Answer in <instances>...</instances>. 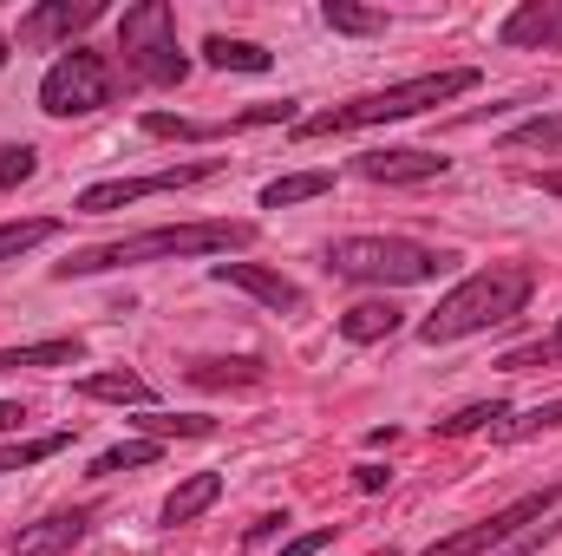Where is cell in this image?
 <instances>
[{
  "instance_id": "cell-1",
  "label": "cell",
  "mask_w": 562,
  "mask_h": 556,
  "mask_svg": "<svg viewBox=\"0 0 562 556\" xmlns=\"http://www.w3.org/2000/svg\"><path fill=\"white\" fill-rule=\"evenodd\" d=\"M256 243V223L243 216H216V223H164V230H144V236H119V243H99V249H79L72 263H59V281L72 276H105V269H138V263H177V256H236Z\"/></svg>"
},
{
  "instance_id": "cell-2",
  "label": "cell",
  "mask_w": 562,
  "mask_h": 556,
  "mask_svg": "<svg viewBox=\"0 0 562 556\" xmlns=\"http://www.w3.org/2000/svg\"><path fill=\"white\" fill-rule=\"evenodd\" d=\"M484 73L477 66H438V73H419V79H400L386 92H367V99H347V105H327L314 119H294V138H334V132H367V125H400V119H419V112H438L464 92H477Z\"/></svg>"
},
{
  "instance_id": "cell-3",
  "label": "cell",
  "mask_w": 562,
  "mask_h": 556,
  "mask_svg": "<svg viewBox=\"0 0 562 556\" xmlns=\"http://www.w3.org/2000/svg\"><path fill=\"white\" fill-rule=\"evenodd\" d=\"M537 294V269L530 263H491L477 276H464L431 314L419 321V341L425 347H451V341H471L484 327H504L530 308Z\"/></svg>"
},
{
  "instance_id": "cell-4",
  "label": "cell",
  "mask_w": 562,
  "mask_h": 556,
  "mask_svg": "<svg viewBox=\"0 0 562 556\" xmlns=\"http://www.w3.org/2000/svg\"><path fill=\"white\" fill-rule=\"evenodd\" d=\"M458 256L451 249H431L413 236H334L321 249V269L334 281H367V288H419L438 281Z\"/></svg>"
},
{
  "instance_id": "cell-5",
  "label": "cell",
  "mask_w": 562,
  "mask_h": 556,
  "mask_svg": "<svg viewBox=\"0 0 562 556\" xmlns=\"http://www.w3.org/2000/svg\"><path fill=\"white\" fill-rule=\"evenodd\" d=\"M119 53H125V79L132 86H183L190 79V53L177 46V13L170 0H138L119 20Z\"/></svg>"
},
{
  "instance_id": "cell-6",
  "label": "cell",
  "mask_w": 562,
  "mask_h": 556,
  "mask_svg": "<svg viewBox=\"0 0 562 556\" xmlns=\"http://www.w3.org/2000/svg\"><path fill=\"white\" fill-rule=\"evenodd\" d=\"M112 99H119V66L92 46L59 53L40 79V112L46 119H86V112H105Z\"/></svg>"
},
{
  "instance_id": "cell-7",
  "label": "cell",
  "mask_w": 562,
  "mask_h": 556,
  "mask_svg": "<svg viewBox=\"0 0 562 556\" xmlns=\"http://www.w3.org/2000/svg\"><path fill=\"white\" fill-rule=\"evenodd\" d=\"M562 504V485H543V491H524V498H510L504 511H491L484 524H471V531H451V537H438L431 551L419 556H484V551H504V544H517L524 531H537V524H550Z\"/></svg>"
},
{
  "instance_id": "cell-8",
  "label": "cell",
  "mask_w": 562,
  "mask_h": 556,
  "mask_svg": "<svg viewBox=\"0 0 562 556\" xmlns=\"http://www.w3.org/2000/svg\"><path fill=\"white\" fill-rule=\"evenodd\" d=\"M223 170V157H190V164H170V170H150V177H105V184H86L72 197L79 216H112L125 203H144V197H164V190H190V184H210Z\"/></svg>"
},
{
  "instance_id": "cell-9",
  "label": "cell",
  "mask_w": 562,
  "mask_h": 556,
  "mask_svg": "<svg viewBox=\"0 0 562 556\" xmlns=\"http://www.w3.org/2000/svg\"><path fill=\"white\" fill-rule=\"evenodd\" d=\"M150 138H183V144H203V138H229V132H256V125H294V99H276V105H249L236 119H170V112H144L138 119Z\"/></svg>"
},
{
  "instance_id": "cell-10",
  "label": "cell",
  "mask_w": 562,
  "mask_h": 556,
  "mask_svg": "<svg viewBox=\"0 0 562 556\" xmlns=\"http://www.w3.org/2000/svg\"><path fill=\"white\" fill-rule=\"evenodd\" d=\"M99 13H105L99 0H46V7H33V13H20V46H66V53H72V40H79Z\"/></svg>"
},
{
  "instance_id": "cell-11",
  "label": "cell",
  "mask_w": 562,
  "mask_h": 556,
  "mask_svg": "<svg viewBox=\"0 0 562 556\" xmlns=\"http://www.w3.org/2000/svg\"><path fill=\"white\" fill-rule=\"evenodd\" d=\"M92 524H99V511H92V504H72V511H53V518H40V524H20V537H13L7 551L13 556H66L92 537Z\"/></svg>"
},
{
  "instance_id": "cell-12",
  "label": "cell",
  "mask_w": 562,
  "mask_h": 556,
  "mask_svg": "<svg viewBox=\"0 0 562 556\" xmlns=\"http://www.w3.org/2000/svg\"><path fill=\"white\" fill-rule=\"evenodd\" d=\"M451 170V157H438V151H406V144H386V151H360L353 157V177H367V184H431V177H445Z\"/></svg>"
},
{
  "instance_id": "cell-13",
  "label": "cell",
  "mask_w": 562,
  "mask_h": 556,
  "mask_svg": "<svg viewBox=\"0 0 562 556\" xmlns=\"http://www.w3.org/2000/svg\"><path fill=\"white\" fill-rule=\"evenodd\" d=\"M210 281L243 288V294H256V301H262V308H276V314H301V308H307L301 281L276 276V269H262V263H210Z\"/></svg>"
},
{
  "instance_id": "cell-14",
  "label": "cell",
  "mask_w": 562,
  "mask_h": 556,
  "mask_svg": "<svg viewBox=\"0 0 562 556\" xmlns=\"http://www.w3.org/2000/svg\"><path fill=\"white\" fill-rule=\"evenodd\" d=\"M504 46H530V53H550L562 46V0H524L504 26H497Z\"/></svg>"
},
{
  "instance_id": "cell-15",
  "label": "cell",
  "mask_w": 562,
  "mask_h": 556,
  "mask_svg": "<svg viewBox=\"0 0 562 556\" xmlns=\"http://www.w3.org/2000/svg\"><path fill=\"white\" fill-rule=\"evenodd\" d=\"M216 498H223V478H216V471H190V478L164 498V524H170V531H177V524H196Z\"/></svg>"
},
{
  "instance_id": "cell-16",
  "label": "cell",
  "mask_w": 562,
  "mask_h": 556,
  "mask_svg": "<svg viewBox=\"0 0 562 556\" xmlns=\"http://www.w3.org/2000/svg\"><path fill=\"white\" fill-rule=\"evenodd\" d=\"M79 360H86V341L79 334L33 341V347H0V374H13V367H79Z\"/></svg>"
},
{
  "instance_id": "cell-17",
  "label": "cell",
  "mask_w": 562,
  "mask_h": 556,
  "mask_svg": "<svg viewBox=\"0 0 562 556\" xmlns=\"http://www.w3.org/2000/svg\"><path fill=\"white\" fill-rule=\"evenodd\" d=\"M203 59H210L216 73H269V66H276L269 46H256V40H229V33H210V40H203Z\"/></svg>"
},
{
  "instance_id": "cell-18",
  "label": "cell",
  "mask_w": 562,
  "mask_h": 556,
  "mask_svg": "<svg viewBox=\"0 0 562 556\" xmlns=\"http://www.w3.org/2000/svg\"><path fill=\"white\" fill-rule=\"evenodd\" d=\"M400 308L393 301H360V308H347L340 314V334L353 341V347H373V341H386V334H400Z\"/></svg>"
},
{
  "instance_id": "cell-19",
  "label": "cell",
  "mask_w": 562,
  "mask_h": 556,
  "mask_svg": "<svg viewBox=\"0 0 562 556\" xmlns=\"http://www.w3.org/2000/svg\"><path fill=\"white\" fill-rule=\"evenodd\" d=\"M79 393H86V400H105V407H150V400H157L150 380H144V374H125V367H119V374H86Z\"/></svg>"
},
{
  "instance_id": "cell-20",
  "label": "cell",
  "mask_w": 562,
  "mask_h": 556,
  "mask_svg": "<svg viewBox=\"0 0 562 556\" xmlns=\"http://www.w3.org/2000/svg\"><path fill=\"white\" fill-rule=\"evenodd\" d=\"M183 380L203 387V393H216V387H262L269 367L262 360H196V367H183Z\"/></svg>"
},
{
  "instance_id": "cell-21",
  "label": "cell",
  "mask_w": 562,
  "mask_h": 556,
  "mask_svg": "<svg viewBox=\"0 0 562 556\" xmlns=\"http://www.w3.org/2000/svg\"><path fill=\"white\" fill-rule=\"evenodd\" d=\"M327 190H334V170H288L276 184H262V210H288V203H307Z\"/></svg>"
},
{
  "instance_id": "cell-22",
  "label": "cell",
  "mask_w": 562,
  "mask_h": 556,
  "mask_svg": "<svg viewBox=\"0 0 562 556\" xmlns=\"http://www.w3.org/2000/svg\"><path fill=\"white\" fill-rule=\"evenodd\" d=\"M66 223L59 216H20V223H0V263H20L26 249H40V243H53Z\"/></svg>"
},
{
  "instance_id": "cell-23",
  "label": "cell",
  "mask_w": 562,
  "mask_h": 556,
  "mask_svg": "<svg viewBox=\"0 0 562 556\" xmlns=\"http://www.w3.org/2000/svg\"><path fill=\"white\" fill-rule=\"evenodd\" d=\"M157 458H164L157 438H125V445H112V452L92 458V478H119V471H138V465H157Z\"/></svg>"
},
{
  "instance_id": "cell-24",
  "label": "cell",
  "mask_w": 562,
  "mask_h": 556,
  "mask_svg": "<svg viewBox=\"0 0 562 556\" xmlns=\"http://www.w3.org/2000/svg\"><path fill=\"white\" fill-rule=\"evenodd\" d=\"M562 425V400H537L530 413H517V419H497L491 425V438H504V445H517V438H537V432H557Z\"/></svg>"
},
{
  "instance_id": "cell-25",
  "label": "cell",
  "mask_w": 562,
  "mask_h": 556,
  "mask_svg": "<svg viewBox=\"0 0 562 556\" xmlns=\"http://www.w3.org/2000/svg\"><path fill=\"white\" fill-rule=\"evenodd\" d=\"M321 20H327L334 33H353V40L386 33V13H380V7H353V0H327V7H321Z\"/></svg>"
},
{
  "instance_id": "cell-26",
  "label": "cell",
  "mask_w": 562,
  "mask_h": 556,
  "mask_svg": "<svg viewBox=\"0 0 562 556\" xmlns=\"http://www.w3.org/2000/svg\"><path fill=\"white\" fill-rule=\"evenodd\" d=\"M72 445V432H46V438H20V445H0V471H26V465H46Z\"/></svg>"
},
{
  "instance_id": "cell-27",
  "label": "cell",
  "mask_w": 562,
  "mask_h": 556,
  "mask_svg": "<svg viewBox=\"0 0 562 556\" xmlns=\"http://www.w3.org/2000/svg\"><path fill=\"white\" fill-rule=\"evenodd\" d=\"M504 144H510V151H562V112H537V119L510 125Z\"/></svg>"
},
{
  "instance_id": "cell-28",
  "label": "cell",
  "mask_w": 562,
  "mask_h": 556,
  "mask_svg": "<svg viewBox=\"0 0 562 556\" xmlns=\"http://www.w3.org/2000/svg\"><path fill=\"white\" fill-rule=\"evenodd\" d=\"M132 425H138L144 438H157V445H164V438H210V432H216V419H203V413H183V419L144 413V419H132Z\"/></svg>"
},
{
  "instance_id": "cell-29",
  "label": "cell",
  "mask_w": 562,
  "mask_h": 556,
  "mask_svg": "<svg viewBox=\"0 0 562 556\" xmlns=\"http://www.w3.org/2000/svg\"><path fill=\"white\" fill-rule=\"evenodd\" d=\"M497 419H510V400H477V407H464V413L438 419V438H464V432H491Z\"/></svg>"
},
{
  "instance_id": "cell-30",
  "label": "cell",
  "mask_w": 562,
  "mask_h": 556,
  "mask_svg": "<svg viewBox=\"0 0 562 556\" xmlns=\"http://www.w3.org/2000/svg\"><path fill=\"white\" fill-rule=\"evenodd\" d=\"M557 360H562V321H557V334H543V341H530V347L504 354L497 367H504V374H530V367H557Z\"/></svg>"
},
{
  "instance_id": "cell-31",
  "label": "cell",
  "mask_w": 562,
  "mask_h": 556,
  "mask_svg": "<svg viewBox=\"0 0 562 556\" xmlns=\"http://www.w3.org/2000/svg\"><path fill=\"white\" fill-rule=\"evenodd\" d=\"M33 170H40V151H33V144H0V197L20 190Z\"/></svg>"
},
{
  "instance_id": "cell-32",
  "label": "cell",
  "mask_w": 562,
  "mask_h": 556,
  "mask_svg": "<svg viewBox=\"0 0 562 556\" xmlns=\"http://www.w3.org/2000/svg\"><path fill=\"white\" fill-rule=\"evenodd\" d=\"M334 537H340V524H321V531H307V537H288V544H281V556H321Z\"/></svg>"
},
{
  "instance_id": "cell-33",
  "label": "cell",
  "mask_w": 562,
  "mask_h": 556,
  "mask_svg": "<svg viewBox=\"0 0 562 556\" xmlns=\"http://www.w3.org/2000/svg\"><path fill=\"white\" fill-rule=\"evenodd\" d=\"M353 485H360V491H386L393 471H386V465H353Z\"/></svg>"
},
{
  "instance_id": "cell-34",
  "label": "cell",
  "mask_w": 562,
  "mask_h": 556,
  "mask_svg": "<svg viewBox=\"0 0 562 556\" xmlns=\"http://www.w3.org/2000/svg\"><path fill=\"white\" fill-rule=\"evenodd\" d=\"M276 531H288V511H269V518H256V524H249V544H269Z\"/></svg>"
},
{
  "instance_id": "cell-35",
  "label": "cell",
  "mask_w": 562,
  "mask_h": 556,
  "mask_svg": "<svg viewBox=\"0 0 562 556\" xmlns=\"http://www.w3.org/2000/svg\"><path fill=\"white\" fill-rule=\"evenodd\" d=\"M26 425V407L20 400H0V432H20Z\"/></svg>"
},
{
  "instance_id": "cell-36",
  "label": "cell",
  "mask_w": 562,
  "mask_h": 556,
  "mask_svg": "<svg viewBox=\"0 0 562 556\" xmlns=\"http://www.w3.org/2000/svg\"><path fill=\"white\" fill-rule=\"evenodd\" d=\"M537 190H550V197H562V170H543V177H530Z\"/></svg>"
},
{
  "instance_id": "cell-37",
  "label": "cell",
  "mask_w": 562,
  "mask_h": 556,
  "mask_svg": "<svg viewBox=\"0 0 562 556\" xmlns=\"http://www.w3.org/2000/svg\"><path fill=\"white\" fill-rule=\"evenodd\" d=\"M7 53H13V46H7V33H0V66H7Z\"/></svg>"
},
{
  "instance_id": "cell-38",
  "label": "cell",
  "mask_w": 562,
  "mask_h": 556,
  "mask_svg": "<svg viewBox=\"0 0 562 556\" xmlns=\"http://www.w3.org/2000/svg\"><path fill=\"white\" fill-rule=\"evenodd\" d=\"M373 556H400V551H373Z\"/></svg>"
}]
</instances>
